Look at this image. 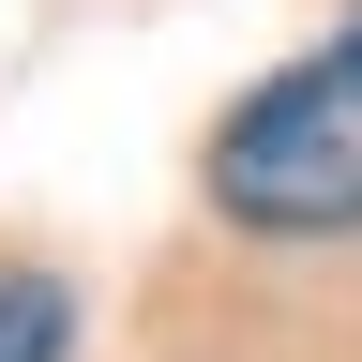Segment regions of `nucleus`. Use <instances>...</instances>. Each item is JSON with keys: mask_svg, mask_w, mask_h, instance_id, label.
I'll list each match as a JSON object with an SVG mask.
<instances>
[{"mask_svg": "<svg viewBox=\"0 0 362 362\" xmlns=\"http://www.w3.org/2000/svg\"><path fill=\"white\" fill-rule=\"evenodd\" d=\"M347 30H362V16H347Z\"/></svg>", "mask_w": 362, "mask_h": 362, "instance_id": "3", "label": "nucleus"}, {"mask_svg": "<svg viewBox=\"0 0 362 362\" xmlns=\"http://www.w3.org/2000/svg\"><path fill=\"white\" fill-rule=\"evenodd\" d=\"M211 197L257 242H347L362 226V30H332L317 61H287L211 136Z\"/></svg>", "mask_w": 362, "mask_h": 362, "instance_id": "1", "label": "nucleus"}, {"mask_svg": "<svg viewBox=\"0 0 362 362\" xmlns=\"http://www.w3.org/2000/svg\"><path fill=\"white\" fill-rule=\"evenodd\" d=\"M61 332H76V302L45 287V272L0 257V362H61Z\"/></svg>", "mask_w": 362, "mask_h": 362, "instance_id": "2", "label": "nucleus"}]
</instances>
